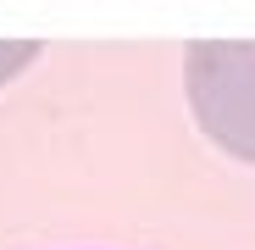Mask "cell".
Wrapping results in <instances>:
<instances>
[{
    "instance_id": "obj_1",
    "label": "cell",
    "mask_w": 255,
    "mask_h": 250,
    "mask_svg": "<svg viewBox=\"0 0 255 250\" xmlns=\"http://www.w3.org/2000/svg\"><path fill=\"white\" fill-rule=\"evenodd\" d=\"M194 122L228 156L255 161V39H205L183 50Z\"/></svg>"
},
{
    "instance_id": "obj_2",
    "label": "cell",
    "mask_w": 255,
    "mask_h": 250,
    "mask_svg": "<svg viewBox=\"0 0 255 250\" xmlns=\"http://www.w3.org/2000/svg\"><path fill=\"white\" fill-rule=\"evenodd\" d=\"M33 56H39V45H28V39H0V83L17 78Z\"/></svg>"
}]
</instances>
